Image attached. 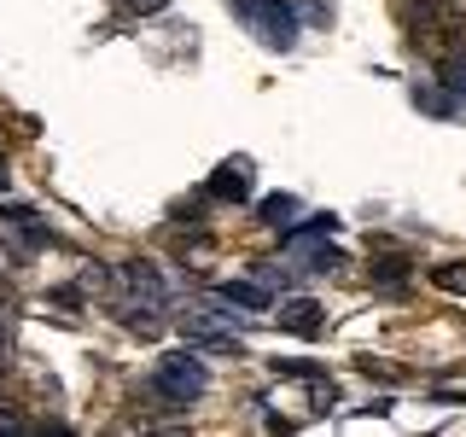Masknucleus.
Masks as SVG:
<instances>
[{
    "label": "nucleus",
    "instance_id": "f257e3e1",
    "mask_svg": "<svg viewBox=\"0 0 466 437\" xmlns=\"http://www.w3.org/2000/svg\"><path fill=\"white\" fill-rule=\"evenodd\" d=\"M116 286H123V298H116V315H123L128 327L152 332L157 320L169 315V286H164V274H157L152 262H123V269H116Z\"/></svg>",
    "mask_w": 466,
    "mask_h": 437
},
{
    "label": "nucleus",
    "instance_id": "f03ea898",
    "mask_svg": "<svg viewBox=\"0 0 466 437\" xmlns=\"http://www.w3.org/2000/svg\"><path fill=\"white\" fill-rule=\"evenodd\" d=\"M146 391H152L157 402H169V408H193L204 391H210V373H204V361L193 350H169V356H157Z\"/></svg>",
    "mask_w": 466,
    "mask_h": 437
},
{
    "label": "nucleus",
    "instance_id": "7ed1b4c3",
    "mask_svg": "<svg viewBox=\"0 0 466 437\" xmlns=\"http://www.w3.org/2000/svg\"><path fill=\"white\" fill-rule=\"evenodd\" d=\"M233 12L245 18V29H251L262 47H291L298 41V12L286 0H233Z\"/></svg>",
    "mask_w": 466,
    "mask_h": 437
},
{
    "label": "nucleus",
    "instance_id": "20e7f679",
    "mask_svg": "<svg viewBox=\"0 0 466 437\" xmlns=\"http://www.w3.org/2000/svg\"><path fill=\"white\" fill-rule=\"evenodd\" d=\"M181 339L216 350V356H245V339L233 332V315H216V310H187L181 315Z\"/></svg>",
    "mask_w": 466,
    "mask_h": 437
},
{
    "label": "nucleus",
    "instance_id": "39448f33",
    "mask_svg": "<svg viewBox=\"0 0 466 437\" xmlns=\"http://www.w3.org/2000/svg\"><path fill=\"white\" fill-rule=\"evenodd\" d=\"M0 239H12V251H41L53 233H47V222H41L35 210L12 204V210H0Z\"/></svg>",
    "mask_w": 466,
    "mask_h": 437
},
{
    "label": "nucleus",
    "instance_id": "423d86ee",
    "mask_svg": "<svg viewBox=\"0 0 466 437\" xmlns=\"http://www.w3.org/2000/svg\"><path fill=\"white\" fill-rule=\"evenodd\" d=\"M210 303L216 310H268V286L262 280H228V286L210 291Z\"/></svg>",
    "mask_w": 466,
    "mask_h": 437
},
{
    "label": "nucleus",
    "instance_id": "0eeeda50",
    "mask_svg": "<svg viewBox=\"0 0 466 437\" xmlns=\"http://www.w3.org/2000/svg\"><path fill=\"white\" fill-rule=\"evenodd\" d=\"M210 198H251V164H245V158L222 164L216 181H210Z\"/></svg>",
    "mask_w": 466,
    "mask_h": 437
},
{
    "label": "nucleus",
    "instance_id": "6e6552de",
    "mask_svg": "<svg viewBox=\"0 0 466 437\" xmlns=\"http://www.w3.org/2000/svg\"><path fill=\"white\" fill-rule=\"evenodd\" d=\"M280 327H286V332H303V339H309V332H320V303H315V298L280 303Z\"/></svg>",
    "mask_w": 466,
    "mask_h": 437
},
{
    "label": "nucleus",
    "instance_id": "1a4fd4ad",
    "mask_svg": "<svg viewBox=\"0 0 466 437\" xmlns=\"http://www.w3.org/2000/svg\"><path fill=\"white\" fill-rule=\"evenodd\" d=\"M414 106H420V111H431V117H461V99L437 94V87H426V82L414 87Z\"/></svg>",
    "mask_w": 466,
    "mask_h": 437
},
{
    "label": "nucleus",
    "instance_id": "9d476101",
    "mask_svg": "<svg viewBox=\"0 0 466 437\" xmlns=\"http://www.w3.org/2000/svg\"><path fill=\"white\" fill-rule=\"evenodd\" d=\"M291 216H298V198H286V193L262 198V222L268 228H291Z\"/></svg>",
    "mask_w": 466,
    "mask_h": 437
},
{
    "label": "nucleus",
    "instance_id": "9b49d317",
    "mask_svg": "<svg viewBox=\"0 0 466 437\" xmlns=\"http://www.w3.org/2000/svg\"><path fill=\"white\" fill-rule=\"evenodd\" d=\"M443 82H449V94H455V99H466V58H449Z\"/></svg>",
    "mask_w": 466,
    "mask_h": 437
},
{
    "label": "nucleus",
    "instance_id": "f8f14e48",
    "mask_svg": "<svg viewBox=\"0 0 466 437\" xmlns=\"http://www.w3.org/2000/svg\"><path fill=\"white\" fill-rule=\"evenodd\" d=\"M431 280H437V286H449V291H466V274L455 269V262H449V269H437Z\"/></svg>",
    "mask_w": 466,
    "mask_h": 437
},
{
    "label": "nucleus",
    "instance_id": "ddd939ff",
    "mask_svg": "<svg viewBox=\"0 0 466 437\" xmlns=\"http://www.w3.org/2000/svg\"><path fill=\"white\" fill-rule=\"evenodd\" d=\"M128 12H157V6H169V0H123Z\"/></svg>",
    "mask_w": 466,
    "mask_h": 437
},
{
    "label": "nucleus",
    "instance_id": "4468645a",
    "mask_svg": "<svg viewBox=\"0 0 466 437\" xmlns=\"http://www.w3.org/2000/svg\"><path fill=\"white\" fill-rule=\"evenodd\" d=\"M6 332H12V315H0V356H6Z\"/></svg>",
    "mask_w": 466,
    "mask_h": 437
},
{
    "label": "nucleus",
    "instance_id": "2eb2a0df",
    "mask_svg": "<svg viewBox=\"0 0 466 437\" xmlns=\"http://www.w3.org/2000/svg\"><path fill=\"white\" fill-rule=\"evenodd\" d=\"M0 193H6V169H0Z\"/></svg>",
    "mask_w": 466,
    "mask_h": 437
}]
</instances>
